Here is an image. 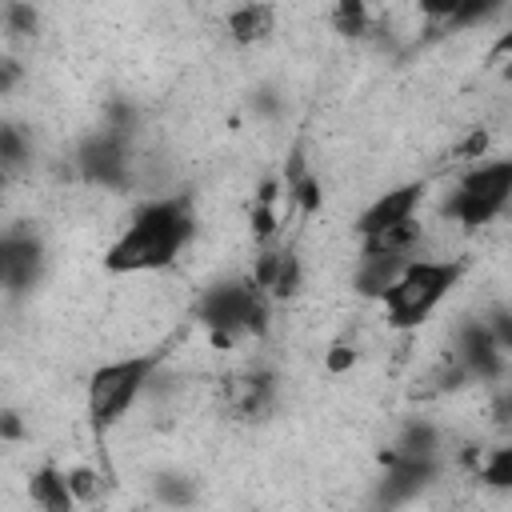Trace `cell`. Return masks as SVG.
I'll return each instance as SVG.
<instances>
[{
	"instance_id": "ba28073f",
	"label": "cell",
	"mask_w": 512,
	"mask_h": 512,
	"mask_svg": "<svg viewBox=\"0 0 512 512\" xmlns=\"http://www.w3.org/2000/svg\"><path fill=\"white\" fill-rule=\"evenodd\" d=\"M456 360L476 380H500L504 368H508V356L500 352V344H496V336L488 332L484 320L460 324V332H456Z\"/></svg>"
},
{
	"instance_id": "ac0fdd59",
	"label": "cell",
	"mask_w": 512,
	"mask_h": 512,
	"mask_svg": "<svg viewBox=\"0 0 512 512\" xmlns=\"http://www.w3.org/2000/svg\"><path fill=\"white\" fill-rule=\"evenodd\" d=\"M272 232H276V184L268 180L252 208V236L264 244V240H272Z\"/></svg>"
},
{
	"instance_id": "30bf717a",
	"label": "cell",
	"mask_w": 512,
	"mask_h": 512,
	"mask_svg": "<svg viewBox=\"0 0 512 512\" xmlns=\"http://www.w3.org/2000/svg\"><path fill=\"white\" fill-rule=\"evenodd\" d=\"M44 264V248L32 232H8L0 244V276L8 292H28L40 276Z\"/></svg>"
},
{
	"instance_id": "cb8c5ba5",
	"label": "cell",
	"mask_w": 512,
	"mask_h": 512,
	"mask_svg": "<svg viewBox=\"0 0 512 512\" xmlns=\"http://www.w3.org/2000/svg\"><path fill=\"white\" fill-rule=\"evenodd\" d=\"M4 16H8V24H12L16 32H32V28H36V12L24 8V4H8Z\"/></svg>"
},
{
	"instance_id": "5bb4252c",
	"label": "cell",
	"mask_w": 512,
	"mask_h": 512,
	"mask_svg": "<svg viewBox=\"0 0 512 512\" xmlns=\"http://www.w3.org/2000/svg\"><path fill=\"white\" fill-rule=\"evenodd\" d=\"M268 28H272V8L268 4H244L228 16V32L240 44H252L260 36H268Z\"/></svg>"
},
{
	"instance_id": "83f0119b",
	"label": "cell",
	"mask_w": 512,
	"mask_h": 512,
	"mask_svg": "<svg viewBox=\"0 0 512 512\" xmlns=\"http://www.w3.org/2000/svg\"><path fill=\"white\" fill-rule=\"evenodd\" d=\"M488 60H512V28L496 36V44H492V52H488Z\"/></svg>"
},
{
	"instance_id": "d6986e66",
	"label": "cell",
	"mask_w": 512,
	"mask_h": 512,
	"mask_svg": "<svg viewBox=\"0 0 512 512\" xmlns=\"http://www.w3.org/2000/svg\"><path fill=\"white\" fill-rule=\"evenodd\" d=\"M296 288H300V256L292 248H284L276 260V280H272L268 296H292Z\"/></svg>"
},
{
	"instance_id": "4316f807",
	"label": "cell",
	"mask_w": 512,
	"mask_h": 512,
	"mask_svg": "<svg viewBox=\"0 0 512 512\" xmlns=\"http://www.w3.org/2000/svg\"><path fill=\"white\" fill-rule=\"evenodd\" d=\"M484 148H488V136H484V132L476 128V132H472V136H468V140H464V144L456 148V156H460V160H472V156H480Z\"/></svg>"
},
{
	"instance_id": "f546056e",
	"label": "cell",
	"mask_w": 512,
	"mask_h": 512,
	"mask_svg": "<svg viewBox=\"0 0 512 512\" xmlns=\"http://www.w3.org/2000/svg\"><path fill=\"white\" fill-rule=\"evenodd\" d=\"M496 416H500V424H512V392H508V396L496 404Z\"/></svg>"
},
{
	"instance_id": "8fae6325",
	"label": "cell",
	"mask_w": 512,
	"mask_h": 512,
	"mask_svg": "<svg viewBox=\"0 0 512 512\" xmlns=\"http://www.w3.org/2000/svg\"><path fill=\"white\" fill-rule=\"evenodd\" d=\"M28 496H32V504H36L40 512H72V504H76V496H72V488H68V472H60V468H52V464H44V468L32 472Z\"/></svg>"
},
{
	"instance_id": "9c48e42d",
	"label": "cell",
	"mask_w": 512,
	"mask_h": 512,
	"mask_svg": "<svg viewBox=\"0 0 512 512\" xmlns=\"http://www.w3.org/2000/svg\"><path fill=\"white\" fill-rule=\"evenodd\" d=\"M420 196H424V184H400V188L384 192L380 200H372V204L360 212V220H356L360 240H372V236H380V232H388V228L408 224L412 212H416V204H420Z\"/></svg>"
},
{
	"instance_id": "44dd1931",
	"label": "cell",
	"mask_w": 512,
	"mask_h": 512,
	"mask_svg": "<svg viewBox=\"0 0 512 512\" xmlns=\"http://www.w3.org/2000/svg\"><path fill=\"white\" fill-rule=\"evenodd\" d=\"M0 160H4L8 172H16V168L24 164V140H20V132H16L12 124L0 128Z\"/></svg>"
},
{
	"instance_id": "4dcf8cb0",
	"label": "cell",
	"mask_w": 512,
	"mask_h": 512,
	"mask_svg": "<svg viewBox=\"0 0 512 512\" xmlns=\"http://www.w3.org/2000/svg\"><path fill=\"white\" fill-rule=\"evenodd\" d=\"M504 80L512 84V60H504Z\"/></svg>"
},
{
	"instance_id": "d4e9b609",
	"label": "cell",
	"mask_w": 512,
	"mask_h": 512,
	"mask_svg": "<svg viewBox=\"0 0 512 512\" xmlns=\"http://www.w3.org/2000/svg\"><path fill=\"white\" fill-rule=\"evenodd\" d=\"M160 496H164L168 504H188V500H192V488L180 484L176 476H168V480H160Z\"/></svg>"
},
{
	"instance_id": "5b68a950",
	"label": "cell",
	"mask_w": 512,
	"mask_h": 512,
	"mask_svg": "<svg viewBox=\"0 0 512 512\" xmlns=\"http://www.w3.org/2000/svg\"><path fill=\"white\" fill-rule=\"evenodd\" d=\"M512 200V160H496V164H480L472 168L460 188L452 192V200L444 204V216H452L464 228H480L488 224L504 204Z\"/></svg>"
},
{
	"instance_id": "2e32d148",
	"label": "cell",
	"mask_w": 512,
	"mask_h": 512,
	"mask_svg": "<svg viewBox=\"0 0 512 512\" xmlns=\"http://www.w3.org/2000/svg\"><path fill=\"white\" fill-rule=\"evenodd\" d=\"M476 476H480V484H488V488H496V492H508V488H512V444L492 448V452L480 460Z\"/></svg>"
},
{
	"instance_id": "277c9868",
	"label": "cell",
	"mask_w": 512,
	"mask_h": 512,
	"mask_svg": "<svg viewBox=\"0 0 512 512\" xmlns=\"http://www.w3.org/2000/svg\"><path fill=\"white\" fill-rule=\"evenodd\" d=\"M464 264L460 260H412L396 284L380 296L388 324L392 328H416L432 316V308L452 292V284L460 280Z\"/></svg>"
},
{
	"instance_id": "9a60e30c",
	"label": "cell",
	"mask_w": 512,
	"mask_h": 512,
	"mask_svg": "<svg viewBox=\"0 0 512 512\" xmlns=\"http://www.w3.org/2000/svg\"><path fill=\"white\" fill-rule=\"evenodd\" d=\"M268 400H272V376H268V372H252V376L240 380L232 404H236L240 416H256V412L268 408Z\"/></svg>"
},
{
	"instance_id": "52a82bcc",
	"label": "cell",
	"mask_w": 512,
	"mask_h": 512,
	"mask_svg": "<svg viewBox=\"0 0 512 512\" xmlns=\"http://www.w3.org/2000/svg\"><path fill=\"white\" fill-rule=\"evenodd\" d=\"M76 164L84 172V180L104 184V188H124L128 180V144H124V128H104L96 136H88L76 152Z\"/></svg>"
},
{
	"instance_id": "3957f363",
	"label": "cell",
	"mask_w": 512,
	"mask_h": 512,
	"mask_svg": "<svg viewBox=\"0 0 512 512\" xmlns=\"http://www.w3.org/2000/svg\"><path fill=\"white\" fill-rule=\"evenodd\" d=\"M160 364H164V348L144 352V356H124V360H112V364L96 368L92 380H88V396H84L88 424L96 432H108L140 400V392L152 384V372Z\"/></svg>"
},
{
	"instance_id": "4fadbf2b",
	"label": "cell",
	"mask_w": 512,
	"mask_h": 512,
	"mask_svg": "<svg viewBox=\"0 0 512 512\" xmlns=\"http://www.w3.org/2000/svg\"><path fill=\"white\" fill-rule=\"evenodd\" d=\"M284 192H288V200H292V204H296L304 216L320 212L324 192H320V180L308 172V164H304V156H300V152H292V160H288V172H284Z\"/></svg>"
},
{
	"instance_id": "7c38bea8",
	"label": "cell",
	"mask_w": 512,
	"mask_h": 512,
	"mask_svg": "<svg viewBox=\"0 0 512 512\" xmlns=\"http://www.w3.org/2000/svg\"><path fill=\"white\" fill-rule=\"evenodd\" d=\"M408 264H412V260H400V256H360V268H356V292L380 300V296L396 284V276H400Z\"/></svg>"
},
{
	"instance_id": "8992f818",
	"label": "cell",
	"mask_w": 512,
	"mask_h": 512,
	"mask_svg": "<svg viewBox=\"0 0 512 512\" xmlns=\"http://www.w3.org/2000/svg\"><path fill=\"white\" fill-rule=\"evenodd\" d=\"M380 464H384V476L376 480V508H396V504H408L416 492L428 488V480L436 476V460H424V456H404L400 448L392 452H380Z\"/></svg>"
},
{
	"instance_id": "603a6c76",
	"label": "cell",
	"mask_w": 512,
	"mask_h": 512,
	"mask_svg": "<svg viewBox=\"0 0 512 512\" xmlns=\"http://www.w3.org/2000/svg\"><path fill=\"white\" fill-rule=\"evenodd\" d=\"M68 488L76 500H92L96 496V472L92 468H72L68 472Z\"/></svg>"
},
{
	"instance_id": "7402d4cb",
	"label": "cell",
	"mask_w": 512,
	"mask_h": 512,
	"mask_svg": "<svg viewBox=\"0 0 512 512\" xmlns=\"http://www.w3.org/2000/svg\"><path fill=\"white\" fill-rule=\"evenodd\" d=\"M484 324H488V332L496 336L500 352L508 356V352H512V312H508V308H492V312L484 316Z\"/></svg>"
},
{
	"instance_id": "7a4b0ae2",
	"label": "cell",
	"mask_w": 512,
	"mask_h": 512,
	"mask_svg": "<svg viewBox=\"0 0 512 512\" xmlns=\"http://www.w3.org/2000/svg\"><path fill=\"white\" fill-rule=\"evenodd\" d=\"M196 320L208 328L216 348H228L240 332H264L268 328V292L244 276V280H220L196 300Z\"/></svg>"
},
{
	"instance_id": "f1b7e54d",
	"label": "cell",
	"mask_w": 512,
	"mask_h": 512,
	"mask_svg": "<svg viewBox=\"0 0 512 512\" xmlns=\"http://www.w3.org/2000/svg\"><path fill=\"white\" fill-rule=\"evenodd\" d=\"M20 436V424H16V412H4V440H16Z\"/></svg>"
},
{
	"instance_id": "6da1fadb",
	"label": "cell",
	"mask_w": 512,
	"mask_h": 512,
	"mask_svg": "<svg viewBox=\"0 0 512 512\" xmlns=\"http://www.w3.org/2000/svg\"><path fill=\"white\" fill-rule=\"evenodd\" d=\"M192 204L184 196H168V200H152L144 204L132 224L116 236V244L104 256L108 272H156L168 268L180 248L192 240Z\"/></svg>"
},
{
	"instance_id": "e0dca14e",
	"label": "cell",
	"mask_w": 512,
	"mask_h": 512,
	"mask_svg": "<svg viewBox=\"0 0 512 512\" xmlns=\"http://www.w3.org/2000/svg\"><path fill=\"white\" fill-rule=\"evenodd\" d=\"M404 456H424V460H436V448H440V440H436V428L432 424H424V420H412L408 428H404V436H400V444H396Z\"/></svg>"
},
{
	"instance_id": "ffe728a7",
	"label": "cell",
	"mask_w": 512,
	"mask_h": 512,
	"mask_svg": "<svg viewBox=\"0 0 512 512\" xmlns=\"http://www.w3.org/2000/svg\"><path fill=\"white\" fill-rule=\"evenodd\" d=\"M332 20H336V28H340V32L360 36V32L368 28V8H364V4H356V0H344V4L332 12Z\"/></svg>"
},
{
	"instance_id": "484cf974",
	"label": "cell",
	"mask_w": 512,
	"mask_h": 512,
	"mask_svg": "<svg viewBox=\"0 0 512 512\" xmlns=\"http://www.w3.org/2000/svg\"><path fill=\"white\" fill-rule=\"evenodd\" d=\"M352 364H356V348L336 344V348L328 352V368H332V372H344V368H352Z\"/></svg>"
}]
</instances>
